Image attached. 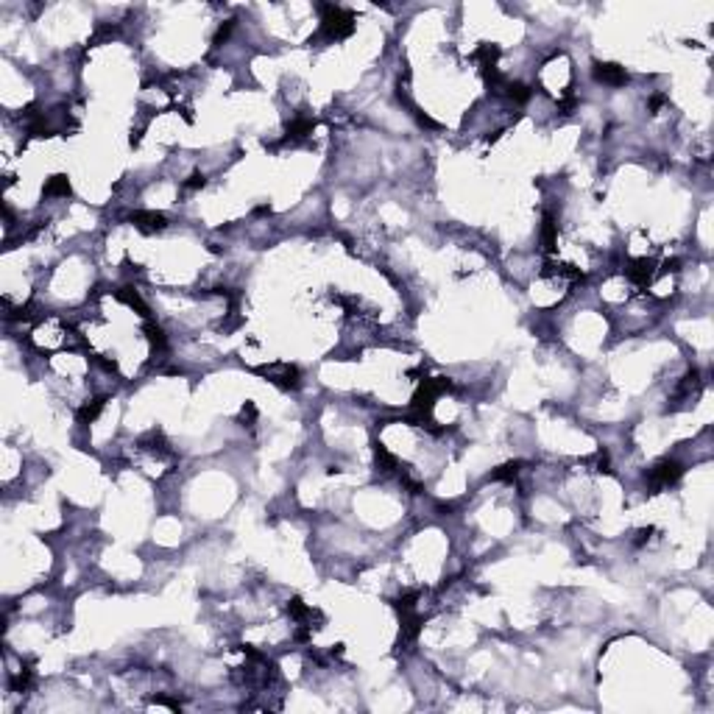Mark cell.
<instances>
[{
    "mask_svg": "<svg viewBox=\"0 0 714 714\" xmlns=\"http://www.w3.org/2000/svg\"><path fill=\"white\" fill-rule=\"evenodd\" d=\"M321 36L326 39H343L355 31V17L341 6H321Z\"/></svg>",
    "mask_w": 714,
    "mask_h": 714,
    "instance_id": "obj_1",
    "label": "cell"
},
{
    "mask_svg": "<svg viewBox=\"0 0 714 714\" xmlns=\"http://www.w3.org/2000/svg\"><path fill=\"white\" fill-rule=\"evenodd\" d=\"M683 475V466L678 463V460H658L653 469H650V475H648V480H650V486L653 488H667V486H673V483H678V477Z\"/></svg>",
    "mask_w": 714,
    "mask_h": 714,
    "instance_id": "obj_2",
    "label": "cell"
},
{
    "mask_svg": "<svg viewBox=\"0 0 714 714\" xmlns=\"http://www.w3.org/2000/svg\"><path fill=\"white\" fill-rule=\"evenodd\" d=\"M262 374H265L271 383H279V386H285V388H296V386H299V371H296V366H288V363L268 366V368H262Z\"/></svg>",
    "mask_w": 714,
    "mask_h": 714,
    "instance_id": "obj_3",
    "label": "cell"
},
{
    "mask_svg": "<svg viewBox=\"0 0 714 714\" xmlns=\"http://www.w3.org/2000/svg\"><path fill=\"white\" fill-rule=\"evenodd\" d=\"M131 224L140 229V232H148V234H151V232H162V229L167 227V218H165L162 212H151V209L143 212V209H140V212H131Z\"/></svg>",
    "mask_w": 714,
    "mask_h": 714,
    "instance_id": "obj_4",
    "label": "cell"
},
{
    "mask_svg": "<svg viewBox=\"0 0 714 714\" xmlns=\"http://www.w3.org/2000/svg\"><path fill=\"white\" fill-rule=\"evenodd\" d=\"M625 274H628V279H631L633 285L648 288L650 282H653V276H656V268H653V262L650 260H633V262H628Z\"/></svg>",
    "mask_w": 714,
    "mask_h": 714,
    "instance_id": "obj_5",
    "label": "cell"
},
{
    "mask_svg": "<svg viewBox=\"0 0 714 714\" xmlns=\"http://www.w3.org/2000/svg\"><path fill=\"white\" fill-rule=\"evenodd\" d=\"M594 78L603 81V84H609V87H622L628 81V73H625V67L619 65H603V62H597L594 65Z\"/></svg>",
    "mask_w": 714,
    "mask_h": 714,
    "instance_id": "obj_6",
    "label": "cell"
},
{
    "mask_svg": "<svg viewBox=\"0 0 714 714\" xmlns=\"http://www.w3.org/2000/svg\"><path fill=\"white\" fill-rule=\"evenodd\" d=\"M103 405H106V399H103V396H95V399H87V402L81 405V410H78V422H81V424L95 422L98 413L103 410Z\"/></svg>",
    "mask_w": 714,
    "mask_h": 714,
    "instance_id": "obj_7",
    "label": "cell"
},
{
    "mask_svg": "<svg viewBox=\"0 0 714 714\" xmlns=\"http://www.w3.org/2000/svg\"><path fill=\"white\" fill-rule=\"evenodd\" d=\"M70 195V182H67V176H53V179H48V185H45V198H67Z\"/></svg>",
    "mask_w": 714,
    "mask_h": 714,
    "instance_id": "obj_8",
    "label": "cell"
},
{
    "mask_svg": "<svg viewBox=\"0 0 714 714\" xmlns=\"http://www.w3.org/2000/svg\"><path fill=\"white\" fill-rule=\"evenodd\" d=\"M204 185H207L204 173H193V176L185 182V190H198V187H204Z\"/></svg>",
    "mask_w": 714,
    "mask_h": 714,
    "instance_id": "obj_9",
    "label": "cell"
}]
</instances>
